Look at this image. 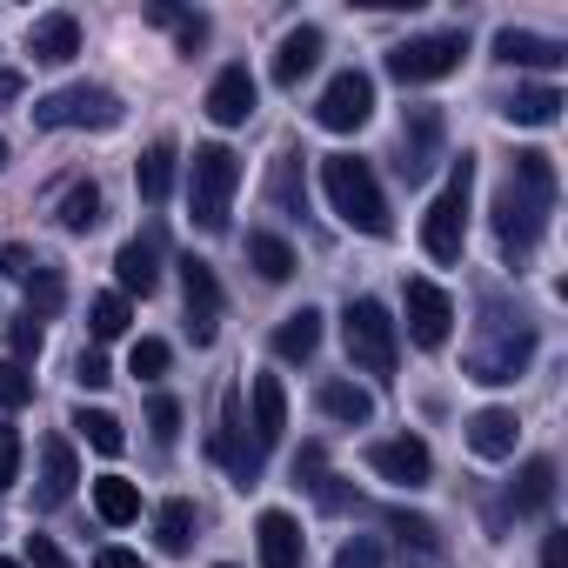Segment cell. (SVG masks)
<instances>
[{
  "label": "cell",
  "instance_id": "6da1fadb",
  "mask_svg": "<svg viewBox=\"0 0 568 568\" xmlns=\"http://www.w3.org/2000/svg\"><path fill=\"white\" fill-rule=\"evenodd\" d=\"M548 214H555V161L541 148H521L508 161V181L495 194V241H501V261L521 274L548 234Z\"/></svg>",
  "mask_w": 568,
  "mask_h": 568
},
{
  "label": "cell",
  "instance_id": "7a4b0ae2",
  "mask_svg": "<svg viewBox=\"0 0 568 568\" xmlns=\"http://www.w3.org/2000/svg\"><path fill=\"white\" fill-rule=\"evenodd\" d=\"M535 315L521 308V302H508L501 288H488L481 295V322H475V342H468V355H462V368H468V382H481V388H508V382H521L528 375V362H535Z\"/></svg>",
  "mask_w": 568,
  "mask_h": 568
},
{
  "label": "cell",
  "instance_id": "3957f363",
  "mask_svg": "<svg viewBox=\"0 0 568 568\" xmlns=\"http://www.w3.org/2000/svg\"><path fill=\"white\" fill-rule=\"evenodd\" d=\"M322 187H328V207H335L355 234H375V241L395 234L388 194H382V181H375V168H368L362 154H328V161H322Z\"/></svg>",
  "mask_w": 568,
  "mask_h": 568
},
{
  "label": "cell",
  "instance_id": "277c9868",
  "mask_svg": "<svg viewBox=\"0 0 568 568\" xmlns=\"http://www.w3.org/2000/svg\"><path fill=\"white\" fill-rule=\"evenodd\" d=\"M234 187H241L234 148H221V141L194 148V161H187V207H194V227H201V234H227Z\"/></svg>",
  "mask_w": 568,
  "mask_h": 568
},
{
  "label": "cell",
  "instance_id": "5b68a950",
  "mask_svg": "<svg viewBox=\"0 0 568 568\" xmlns=\"http://www.w3.org/2000/svg\"><path fill=\"white\" fill-rule=\"evenodd\" d=\"M468 194H475V154H462L455 168H448V187L428 201V214H422V247H428V261H442V267H455L462 261V247H468Z\"/></svg>",
  "mask_w": 568,
  "mask_h": 568
},
{
  "label": "cell",
  "instance_id": "8992f818",
  "mask_svg": "<svg viewBox=\"0 0 568 568\" xmlns=\"http://www.w3.org/2000/svg\"><path fill=\"white\" fill-rule=\"evenodd\" d=\"M342 342H348V362L362 368V375H375V382H395V355H402V342H395V322H388V308L382 302H348V315H342Z\"/></svg>",
  "mask_w": 568,
  "mask_h": 568
},
{
  "label": "cell",
  "instance_id": "52a82bcc",
  "mask_svg": "<svg viewBox=\"0 0 568 568\" xmlns=\"http://www.w3.org/2000/svg\"><path fill=\"white\" fill-rule=\"evenodd\" d=\"M214 462L241 481V488H254L261 481V468H267V448L254 442V422H247V402L227 388L221 395V428H214Z\"/></svg>",
  "mask_w": 568,
  "mask_h": 568
},
{
  "label": "cell",
  "instance_id": "ba28073f",
  "mask_svg": "<svg viewBox=\"0 0 568 568\" xmlns=\"http://www.w3.org/2000/svg\"><path fill=\"white\" fill-rule=\"evenodd\" d=\"M114 121H121V94L94 88V81L34 101V128H114Z\"/></svg>",
  "mask_w": 568,
  "mask_h": 568
},
{
  "label": "cell",
  "instance_id": "9c48e42d",
  "mask_svg": "<svg viewBox=\"0 0 568 568\" xmlns=\"http://www.w3.org/2000/svg\"><path fill=\"white\" fill-rule=\"evenodd\" d=\"M462 54H468V41H462V34H415V41L388 48V74H395L402 88H428V81L455 74V68H462Z\"/></svg>",
  "mask_w": 568,
  "mask_h": 568
},
{
  "label": "cell",
  "instance_id": "30bf717a",
  "mask_svg": "<svg viewBox=\"0 0 568 568\" xmlns=\"http://www.w3.org/2000/svg\"><path fill=\"white\" fill-rule=\"evenodd\" d=\"M368 114H375V81H368L362 68L335 74V81L322 88V101H315V121H322L328 134H355Z\"/></svg>",
  "mask_w": 568,
  "mask_h": 568
},
{
  "label": "cell",
  "instance_id": "8fae6325",
  "mask_svg": "<svg viewBox=\"0 0 568 568\" xmlns=\"http://www.w3.org/2000/svg\"><path fill=\"white\" fill-rule=\"evenodd\" d=\"M181 302H187V335H194V348H207L214 328H221V281H214V267H207L201 254L181 261Z\"/></svg>",
  "mask_w": 568,
  "mask_h": 568
},
{
  "label": "cell",
  "instance_id": "7c38bea8",
  "mask_svg": "<svg viewBox=\"0 0 568 568\" xmlns=\"http://www.w3.org/2000/svg\"><path fill=\"white\" fill-rule=\"evenodd\" d=\"M442 134H448L442 108H408V121H402V161H395L408 187L435 174V161H442Z\"/></svg>",
  "mask_w": 568,
  "mask_h": 568
},
{
  "label": "cell",
  "instance_id": "4fadbf2b",
  "mask_svg": "<svg viewBox=\"0 0 568 568\" xmlns=\"http://www.w3.org/2000/svg\"><path fill=\"white\" fill-rule=\"evenodd\" d=\"M402 308H408V342L415 348H442L448 342V328H455V302L435 288V281H408V288H402Z\"/></svg>",
  "mask_w": 568,
  "mask_h": 568
},
{
  "label": "cell",
  "instance_id": "5bb4252c",
  "mask_svg": "<svg viewBox=\"0 0 568 568\" xmlns=\"http://www.w3.org/2000/svg\"><path fill=\"white\" fill-rule=\"evenodd\" d=\"M368 468H375L382 481H395V488H428V481H435V455H428V442H415V435L375 442V448H368Z\"/></svg>",
  "mask_w": 568,
  "mask_h": 568
},
{
  "label": "cell",
  "instance_id": "9a60e30c",
  "mask_svg": "<svg viewBox=\"0 0 568 568\" xmlns=\"http://www.w3.org/2000/svg\"><path fill=\"white\" fill-rule=\"evenodd\" d=\"M254 548H261V568H302L308 535H302V521H295V515L267 508V515L254 521Z\"/></svg>",
  "mask_w": 568,
  "mask_h": 568
},
{
  "label": "cell",
  "instance_id": "2e32d148",
  "mask_svg": "<svg viewBox=\"0 0 568 568\" xmlns=\"http://www.w3.org/2000/svg\"><path fill=\"white\" fill-rule=\"evenodd\" d=\"M548 501H555V462H548V455H535V462H521V468H515V481H508V495H501L495 521H508V515H541Z\"/></svg>",
  "mask_w": 568,
  "mask_h": 568
},
{
  "label": "cell",
  "instance_id": "e0dca14e",
  "mask_svg": "<svg viewBox=\"0 0 568 568\" xmlns=\"http://www.w3.org/2000/svg\"><path fill=\"white\" fill-rule=\"evenodd\" d=\"M254 114V74L247 68H221L214 88H207V121L214 128H241Z\"/></svg>",
  "mask_w": 568,
  "mask_h": 568
},
{
  "label": "cell",
  "instance_id": "ac0fdd59",
  "mask_svg": "<svg viewBox=\"0 0 568 568\" xmlns=\"http://www.w3.org/2000/svg\"><path fill=\"white\" fill-rule=\"evenodd\" d=\"M114 274H121V295H154V281H161V234H134V241H121Z\"/></svg>",
  "mask_w": 568,
  "mask_h": 568
},
{
  "label": "cell",
  "instance_id": "d6986e66",
  "mask_svg": "<svg viewBox=\"0 0 568 568\" xmlns=\"http://www.w3.org/2000/svg\"><path fill=\"white\" fill-rule=\"evenodd\" d=\"M28 54H34L41 68L74 61V54H81V21H74V14H41V21L28 28Z\"/></svg>",
  "mask_w": 568,
  "mask_h": 568
},
{
  "label": "cell",
  "instance_id": "ffe728a7",
  "mask_svg": "<svg viewBox=\"0 0 568 568\" xmlns=\"http://www.w3.org/2000/svg\"><path fill=\"white\" fill-rule=\"evenodd\" d=\"M495 61H501V68H561L568 48L548 41V34H528V28H501V34H495Z\"/></svg>",
  "mask_w": 568,
  "mask_h": 568
},
{
  "label": "cell",
  "instance_id": "44dd1931",
  "mask_svg": "<svg viewBox=\"0 0 568 568\" xmlns=\"http://www.w3.org/2000/svg\"><path fill=\"white\" fill-rule=\"evenodd\" d=\"M295 481H302V488H308V495H315V501H322L328 515H342V508L355 501V495L342 488V475L328 468V448H322V442H308V448L295 455Z\"/></svg>",
  "mask_w": 568,
  "mask_h": 568
},
{
  "label": "cell",
  "instance_id": "7402d4cb",
  "mask_svg": "<svg viewBox=\"0 0 568 568\" xmlns=\"http://www.w3.org/2000/svg\"><path fill=\"white\" fill-rule=\"evenodd\" d=\"M322 28H288L281 34V48H274V81L281 88H302V74H315V61H322Z\"/></svg>",
  "mask_w": 568,
  "mask_h": 568
},
{
  "label": "cell",
  "instance_id": "603a6c76",
  "mask_svg": "<svg viewBox=\"0 0 568 568\" xmlns=\"http://www.w3.org/2000/svg\"><path fill=\"white\" fill-rule=\"evenodd\" d=\"M515 435H521L515 408H481V415H468V448H475L481 462H508V455H515Z\"/></svg>",
  "mask_w": 568,
  "mask_h": 568
},
{
  "label": "cell",
  "instance_id": "cb8c5ba5",
  "mask_svg": "<svg viewBox=\"0 0 568 568\" xmlns=\"http://www.w3.org/2000/svg\"><path fill=\"white\" fill-rule=\"evenodd\" d=\"M247 402H254V442L261 448H274L281 435H288V395H281V382L274 375H254V388H247Z\"/></svg>",
  "mask_w": 568,
  "mask_h": 568
},
{
  "label": "cell",
  "instance_id": "d4e9b609",
  "mask_svg": "<svg viewBox=\"0 0 568 568\" xmlns=\"http://www.w3.org/2000/svg\"><path fill=\"white\" fill-rule=\"evenodd\" d=\"M74 481H81V468H74V448L61 442V435H48L41 442V508H61L68 495H74Z\"/></svg>",
  "mask_w": 568,
  "mask_h": 568
},
{
  "label": "cell",
  "instance_id": "484cf974",
  "mask_svg": "<svg viewBox=\"0 0 568 568\" xmlns=\"http://www.w3.org/2000/svg\"><path fill=\"white\" fill-rule=\"evenodd\" d=\"M315 408H322L328 422H342V428H368V422H375V395L355 388V382H322V388H315Z\"/></svg>",
  "mask_w": 568,
  "mask_h": 568
},
{
  "label": "cell",
  "instance_id": "4316f807",
  "mask_svg": "<svg viewBox=\"0 0 568 568\" xmlns=\"http://www.w3.org/2000/svg\"><path fill=\"white\" fill-rule=\"evenodd\" d=\"M267 201H274V207H288V214H302V207H308L302 148H281V154H274V168H267Z\"/></svg>",
  "mask_w": 568,
  "mask_h": 568
},
{
  "label": "cell",
  "instance_id": "83f0119b",
  "mask_svg": "<svg viewBox=\"0 0 568 568\" xmlns=\"http://www.w3.org/2000/svg\"><path fill=\"white\" fill-rule=\"evenodd\" d=\"M315 348H322V315L315 308H295L288 322L274 328V355L281 362H315Z\"/></svg>",
  "mask_w": 568,
  "mask_h": 568
},
{
  "label": "cell",
  "instance_id": "f1b7e54d",
  "mask_svg": "<svg viewBox=\"0 0 568 568\" xmlns=\"http://www.w3.org/2000/svg\"><path fill=\"white\" fill-rule=\"evenodd\" d=\"M174 161H181V154H174V141H154V148L141 154L134 181H141V201H148V207H161V201L174 194Z\"/></svg>",
  "mask_w": 568,
  "mask_h": 568
},
{
  "label": "cell",
  "instance_id": "f546056e",
  "mask_svg": "<svg viewBox=\"0 0 568 568\" xmlns=\"http://www.w3.org/2000/svg\"><path fill=\"white\" fill-rule=\"evenodd\" d=\"M94 515H101L108 528H128V521L141 515V488H134L128 475H101V481H94Z\"/></svg>",
  "mask_w": 568,
  "mask_h": 568
},
{
  "label": "cell",
  "instance_id": "4dcf8cb0",
  "mask_svg": "<svg viewBox=\"0 0 568 568\" xmlns=\"http://www.w3.org/2000/svg\"><path fill=\"white\" fill-rule=\"evenodd\" d=\"M148 21H154V28H168L181 54H201V48H207V34H214V28H207V14H187V8H168V0H154V8H148Z\"/></svg>",
  "mask_w": 568,
  "mask_h": 568
},
{
  "label": "cell",
  "instance_id": "1f68e13d",
  "mask_svg": "<svg viewBox=\"0 0 568 568\" xmlns=\"http://www.w3.org/2000/svg\"><path fill=\"white\" fill-rule=\"evenodd\" d=\"M247 261H254L261 281H288V274H295V247L281 241V234H267V227L247 234Z\"/></svg>",
  "mask_w": 568,
  "mask_h": 568
},
{
  "label": "cell",
  "instance_id": "d6a6232c",
  "mask_svg": "<svg viewBox=\"0 0 568 568\" xmlns=\"http://www.w3.org/2000/svg\"><path fill=\"white\" fill-rule=\"evenodd\" d=\"M154 535H161V555H187L194 548V501H161V515H154Z\"/></svg>",
  "mask_w": 568,
  "mask_h": 568
},
{
  "label": "cell",
  "instance_id": "836d02e7",
  "mask_svg": "<svg viewBox=\"0 0 568 568\" xmlns=\"http://www.w3.org/2000/svg\"><path fill=\"white\" fill-rule=\"evenodd\" d=\"M61 302H68V281H61V267L34 261V274H28V315H34V322H48V315H61Z\"/></svg>",
  "mask_w": 568,
  "mask_h": 568
},
{
  "label": "cell",
  "instance_id": "e575fe53",
  "mask_svg": "<svg viewBox=\"0 0 568 568\" xmlns=\"http://www.w3.org/2000/svg\"><path fill=\"white\" fill-rule=\"evenodd\" d=\"M515 128H555V114H561V94L555 88H521L508 108H501Z\"/></svg>",
  "mask_w": 568,
  "mask_h": 568
},
{
  "label": "cell",
  "instance_id": "d590c367",
  "mask_svg": "<svg viewBox=\"0 0 568 568\" xmlns=\"http://www.w3.org/2000/svg\"><path fill=\"white\" fill-rule=\"evenodd\" d=\"M54 214H61V227H68V234H88V227L101 221V187H94V181H74V187L61 194V207H54Z\"/></svg>",
  "mask_w": 568,
  "mask_h": 568
},
{
  "label": "cell",
  "instance_id": "8d00e7d4",
  "mask_svg": "<svg viewBox=\"0 0 568 568\" xmlns=\"http://www.w3.org/2000/svg\"><path fill=\"white\" fill-rule=\"evenodd\" d=\"M388 528L402 535V548H415V555H442V528H435L428 515H408V508H388Z\"/></svg>",
  "mask_w": 568,
  "mask_h": 568
},
{
  "label": "cell",
  "instance_id": "74e56055",
  "mask_svg": "<svg viewBox=\"0 0 568 568\" xmlns=\"http://www.w3.org/2000/svg\"><path fill=\"white\" fill-rule=\"evenodd\" d=\"M74 428H81V435H88V448H101V455H121V448H128V435H121V422H114L108 408H81V415H74Z\"/></svg>",
  "mask_w": 568,
  "mask_h": 568
},
{
  "label": "cell",
  "instance_id": "f35d334b",
  "mask_svg": "<svg viewBox=\"0 0 568 568\" xmlns=\"http://www.w3.org/2000/svg\"><path fill=\"white\" fill-rule=\"evenodd\" d=\"M128 322H134V315H128V295H101V302L88 308L94 342H121V335H128Z\"/></svg>",
  "mask_w": 568,
  "mask_h": 568
},
{
  "label": "cell",
  "instance_id": "ab89813d",
  "mask_svg": "<svg viewBox=\"0 0 568 568\" xmlns=\"http://www.w3.org/2000/svg\"><path fill=\"white\" fill-rule=\"evenodd\" d=\"M34 402V375L21 362H0V408H28Z\"/></svg>",
  "mask_w": 568,
  "mask_h": 568
},
{
  "label": "cell",
  "instance_id": "60d3db41",
  "mask_svg": "<svg viewBox=\"0 0 568 568\" xmlns=\"http://www.w3.org/2000/svg\"><path fill=\"white\" fill-rule=\"evenodd\" d=\"M168 362H174V348L148 335V342H134V362H128V368H134L141 382H161V375H168Z\"/></svg>",
  "mask_w": 568,
  "mask_h": 568
},
{
  "label": "cell",
  "instance_id": "b9f144b4",
  "mask_svg": "<svg viewBox=\"0 0 568 568\" xmlns=\"http://www.w3.org/2000/svg\"><path fill=\"white\" fill-rule=\"evenodd\" d=\"M148 428H154L161 448H174V435H181V402H174V395H154V402H148Z\"/></svg>",
  "mask_w": 568,
  "mask_h": 568
},
{
  "label": "cell",
  "instance_id": "7bdbcfd3",
  "mask_svg": "<svg viewBox=\"0 0 568 568\" xmlns=\"http://www.w3.org/2000/svg\"><path fill=\"white\" fill-rule=\"evenodd\" d=\"M8 342H14V355H21V368H28V362L41 355V322H34V315H14V322H8Z\"/></svg>",
  "mask_w": 568,
  "mask_h": 568
},
{
  "label": "cell",
  "instance_id": "ee69618b",
  "mask_svg": "<svg viewBox=\"0 0 568 568\" xmlns=\"http://www.w3.org/2000/svg\"><path fill=\"white\" fill-rule=\"evenodd\" d=\"M335 568H382V541H375V535H355V541H342Z\"/></svg>",
  "mask_w": 568,
  "mask_h": 568
},
{
  "label": "cell",
  "instance_id": "f6af8a7d",
  "mask_svg": "<svg viewBox=\"0 0 568 568\" xmlns=\"http://www.w3.org/2000/svg\"><path fill=\"white\" fill-rule=\"evenodd\" d=\"M14 481H21V435L0 422V495H8Z\"/></svg>",
  "mask_w": 568,
  "mask_h": 568
},
{
  "label": "cell",
  "instance_id": "bcb514c9",
  "mask_svg": "<svg viewBox=\"0 0 568 568\" xmlns=\"http://www.w3.org/2000/svg\"><path fill=\"white\" fill-rule=\"evenodd\" d=\"M74 382H81V388H108V382H114L108 355H101V348H81V362H74Z\"/></svg>",
  "mask_w": 568,
  "mask_h": 568
},
{
  "label": "cell",
  "instance_id": "7dc6e473",
  "mask_svg": "<svg viewBox=\"0 0 568 568\" xmlns=\"http://www.w3.org/2000/svg\"><path fill=\"white\" fill-rule=\"evenodd\" d=\"M0 274H8V281H28V274H34V247H0Z\"/></svg>",
  "mask_w": 568,
  "mask_h": 568
},
{
  "label": "cell",
  "instance_id": "c3c4849f",
  "mask_svg": "<svg viewBox=\"0 0 568 568\" xmlns=\"http://www.w3.org/2000/svg\"><path fill=\"white\" fill-rule=\"evenodd\" d=\"M28 561H34V568H68V555H61L48 535H28Z\"/></svg>",
  "mask_w": 568,
  "mask_h": 568
},
{
  "label": "cell",
  "instance_id": "681fc988",
  "mask_svg": "<svg viewBox=\"0 0 568 568\" xmlns=\"http://www.w3.org/2000/svg\"><path fill=\"white\" fill-rule=\"evenodd\" d=\"M541 568H568V535H541Z\"/></svg>",
  "mask_w": 568,
  "mask_h": 568
},
{
  "label": "cell",
  "instance_id": "f907efd6",
  "mask_svg": "<svg viewBox=\"0 0 568 568\" xmlns=\"http://www.w3.org/2000/svg\"><path fill=\"white\" fill-rule=\"evenodd\" d=\"M94 568H141V555H128V548H101Z\"/></svg>",
  "mask_w": 568,
  "mask_h": 568
},
{
  "label": "cell",
  "instance_id": "816d5d0a",
  "mask_svg": "<svg viewBox=\"0 0 568 568\" xmlns=\"http://www.w3.org/2000/svg\"><path fill=\"white\" fill-rule=\"evenodd\" d=\"M0 168H8V141H0Z\"/></svg>",
  "mask_w": 568,
  "mask_h": 568
},
{
  "label": "cell",
  "instance_id": "f5cc1de1",
  "mask_svg": "<svg viewBox=\"0 0 568 568\" xmlns=\"http://www.w3.org/2000/svg\"><path fill=\"white\" fill-rule=\"evenodd\" d=\"M0 568H21V561H0Z\"/></svg>",
  "mask_w": 568,
  "mask_h": 568
},
{
  "label": "cell",
  "instance_id": "db71d44e",
  "mask_svg": "<svg viewBox=\"0 0 568 568\" xmlns=\"http://www.w3.org/2000/svg\"><path fill=\"white\" fill-rule=\"evenodd\" d=\"M221 568H227V561H221Z\"/></svg>",
  "mask_w": 568,
  "mask_h": 568
}]
</instances>
